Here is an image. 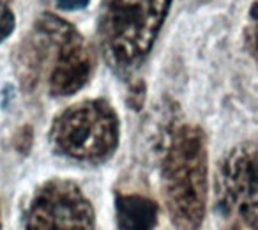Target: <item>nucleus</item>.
I'll use <instances>...</instances> for the list:
<instances>
[{
	"mask_svg": "<svg viewBox=\"0 0 258 230\" xmlns=\"http://www.w3.org/2000/svg\"><path fill=\"white\" fill-rule=\"evenodd\" d=\"M18 76L25 87H37L46 78L50 94L69 96L89 82L92 57L73 25L44 15L16 51Z\"/></svg>",
	"mask_w": 258,
	"mask_h": 230,
	"instance_id": "nucleus-1",
	"label": "nucleus"
},
{
	"mask_svg": "<svg viewBox=\"0 0 258 230\" xmlns=\"http://www.w3.org/2000/svg\"><path fill=\"white\" fill-rule=\"evenodd\" d=\"M165 202L179 230H198L207 205V144L195 124L173 133L163 163Z\"/></svg>",
	"mask_w": 258,
	"mask_h": 230,
	"instance_id": "nucleus-2",
	"label": "nucleus"
},
{
	"mask_svg": "<svg viewBox=\"0 0 258 230\" xmlns=\"http://www.w3.org/2000/svg\"><path fill=\"white\" fill-rule=\"evenodd\" d=\"M13 29H15V15L4 0H0V41H4L13 32Z\"/></svg>",
	"mask_w": 258,
	"mask_h": 230,
	"instance_id": "nucleus-8",
	"label": "nucleus"
},
{
	"mask_svg": "<svg viewBox=\"0 0 258 230\" xmlns=\"http://www.w3.org/2000/svg\"><path fill=\"white\" fill-rule=\"evenodd\" d=\"M51 142L68 158L99 163L117 147L118 119L106 101H82L55 119Z\"/></svg>",
	"mask_w": 258,
	"mask_h": 230,
	"instance_id": "nucleus-4",
	"label": "nucleus"
},
{
	"mask_svg": "<svg viewBox=\"0 0 258 230\" xmlns=\"http://www.w3.org/2000/svg\"><path fill=\"white\" fill-rule=\"evenodd\" d=\"M117 221L122 230H152L158 221V205L142 195H118Z\"/></svg>",
	"mask_w": 258,
	"mask_h": 230,
	"instance_id": "nucleus-7",
	"label": "nucleus"
},
{
	"mask_svg": "<svg viewBox=\"0 0 258 230\" xmlns=\"http://www.w3.org/2000/svg\"><path fill=\"white\" fill-rule=\"evenodd\" d=\"M256 149L235 147L218 176V212L221 230H256Z\"/></svg>",
	"mask_w": 258,
	"mask_h": 230,
	"instance_id": "nucleus-5",
	"label": "nucleus"
},
{
	"mask_svg": "<svg viewBox=\"0 0 258 230\" xmlns=\"http://www.w3.org/2000/svg\"><path fill=\"white\" fill-rule=\"evenodd\" d=\"M168 8L170 0H103L99 39L115 69H133L147 57Z\"/></svg>",
	"mask_w": 258,
	"mask_h": 230,
	"instance_id": "nucleus-3",
	"label": "nucleus"
},
{
	"mask_svg": "<svg viewBox=\"0 0 258 230\" xmlns=\"http://www.w3.org/2000/svg\"><path fill=\"white\" fill-rule=\"evenodd\" d=\"M89 4V0H57V6L68 11H75V9H82Z\"/></svg>",
	"mask_w": 258,
	"mask_h": 230,
	"instance_id": "nucleus-9",
	"label": "nucleus"
},
{
	"mask_svg": "<svg viewBox=\"0 0 258 230\" xmlns=\"http://www.w3.org/2000/svg\"><path fill=\"white\" fill-rule=\"evenodd\" d=\"M94 211L76 184L50 181L30 202L25 230H92Z\"/></svg>",
	"mask_w": 258,
	"mask_h": 230,
	"instance_id": "nucleus-6",
	"label": "nucleus"
}]
</instances>
